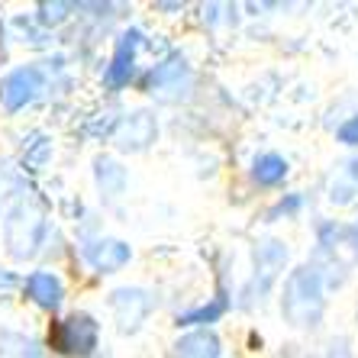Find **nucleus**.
I'll return each mask as SVG.
<instances>
[{
  "mask_svg": "<svg viewBox=\"0 0 358 358\" xmlns=\"http://www.w3.org/2000/svg\"><path fill=\"white\" fill-rule=\"evenodd\" d=\"M323 310V294H320V278L310 268H300L284 284V317L294 326H313Z\"/></svg>",
  "mask_w": 358,
  "mask_h": 358,
  "instance_id": "1",
  "label": "nucleus"
},
{
  "mask_svg": "<svg viewBox=\"0 0 358 358\" xmlns=\"http://www.w3.org/2000/svg\"><path fill=\"white\" fill-rule=\"evenodd\" d=\"M49 339L59 352H91L97 342V326L91 317H71L55 323Z\"/></svg>",
  "mask_w": 358,
  "mask_h": 358,
  "instance_id": "2",
  "label": "nucleus"
},
{
  "mask_svg": "<svg viewBox=\"0 0 358 358\" xmlns=\"http://www.w3.org/2000/svg\"><path fill=\"white\" fill-rule=\"evenodd\" d=\"M39 91H42L39 71H36V68H20V71H13L7 81L0 84V100H3L10 110H17V107H23L26 100H33Z\"/></svg>",
  "mask_w": 358,
  "mask_h": 358,
  "instance_id": "3",
  "label": "nucleus"
},
{
  "mask_svg": "<svg viewBox=\"0 0 358 358\" xmlns=\"http://www.w3.org/2000/svg\"><path fill=\"white\" fill-rule=\"evenodd\" d=\"M152 136H155V123L145 113H136L117 129V145L120 149H142L145 142H152Z\"/></svg>",
  "mask_w": 358,
  "mask_h": 358,
  "instance_id": "4",
  "label": "nucleus"
},
{
  "mask_svg": "<svg viewBox=\"0 0 358 358\" xmlns=\"http://www.w3.org/2000/svg\"><path fill=\"white\" fill-rule=\"evenodd\" d=\"M220 342L213 333H191L178 342V358H217Z\"/></svg>",
  "mask_w": 358,
  "mask_h": 358,
  "instance_id": "5",
  "label": "nucleus"
},
{
  "mask_svg": "<svg viewBox=\"0 0 358 358\" xmlns=\"http://www.w3.org/2000/svg\"><path fill=\"white\" fill-rule=\"evenodd\" d=\"M136 42H139V36H136V33H126L123 39H120V49H117V55H113V65H110V71H107V84H113V87H117V84H123L126 78H129Z\"/></svg>",
  "mask_w": 358,
  "mask_h": 358,
  "instance_id": "6",
  "label": "nucleus"
},
{
  "mask_svg": "<svg viewBox=\"0 0 358 358\" xmlns=\"http://www.w3.org/2000/svg\"><path fill=\"white\" fill-rule=\"evenodd\" d=\"M91 262L100 268V271H117L129 262V245L123 242H100L91 249Z\"/></svg>",
  "mask_w": 358,
  "mask_h": 358,
  "instance_id": "7",
  "label": "nucleus"
},
{
  "mask_svg": "<svg viewBox=\"0 0 358 358\" xmlns=\"http://www.w3.org/2000/svg\"><path fill=\"white\" fill-rule=\"evenodd\" d=\"M29 297L36 300V303H42V307H59V300H62V284L59 278H52L45 275V271H39V275L29 278Z\"/></svg>",
  "mask_w": 358,
  "mask_h": 358,
  "instance_id": "8",
  "label": "nucleus"
},
{
  "mask_svg": "<svg viewBox=\"0 0 358 358\" xmlns=\"http://www.w3.org/2000/svg\"><path fill=\"white\" fill-rule=\"evenodd\" d=\"M284 171H287V165H284L281 155H265V159L255 162V181L259 184H278Z\"/></svg>",
  "mask_w": 358,
  "mask_h": 358,
  "instance_id": "9",
  "label": "nucleus"
},
{
  "mask_svg": "<svg viewBox=\"0 0 358 358\" xmlns=\"http://www.w3.org/2000/svg\"><path fill=\"white\" fill-rule=\"evenodd\" d=\"M220 313H223V300H213L210 307H200V310H191V313H184L178 323H203V320H217Z\"/></svg>",
  "mask_w": 358,
  "mask_h": 358,
  "instance_id": "10",
  "label": "nucleus"
},
{
  "mask_svg": "<svg viewBox=\"0 0 358 358\" xmlns=\"http://www.w3.org/2000/svg\"><path fill=\"white\" fill-rule=\"evenodd\" d=\"M339 142H345V145H358V117H352L349 123L339 129Z\"/></svg>",
  "mask_w": 358,
  "mask_h": 358,
  "instance_id": "11",
  "label": "nucleus"
},
{
  "mask_svg": "<svg viewBox=\"0 0 358 358\" xmlns=\"http://www.w3.org/2000/svg\"><path fill=\"white\" fill-rule=\"evenodd\" d=\"M10 287H13V278H10V275H0V294L10 291Z\"/></svg>",
  "mask_w": 358,
  "mask_h": 358,
  "instance_id": "12",
  "label": "nucleus"
}]
</instances>
